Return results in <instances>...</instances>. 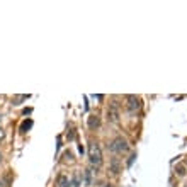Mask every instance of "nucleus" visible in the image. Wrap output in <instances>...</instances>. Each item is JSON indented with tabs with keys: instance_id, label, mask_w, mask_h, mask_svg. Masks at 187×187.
Masks as SVG:
<instances>
[{
	"instance_id": "16",
	"label": "nucleus",
	"mask_w": 187,
	"mask_h": 187,
	"mask_svg": "<svg viewBox=\"0 0 187 187\" xmlns=\"http://www.w3.org/2000/svg\"><path fill=\"white\" fill-rule=\"evenodd\" d=\"M104 187H114V185H112V184H106V185H104Z\"/></svg>"
},
{
	"instance_id": "17",
	"label": "nucleus",
	"mask_w": 187,
	"mask_h": 187,
	"mask_svg": "<svg viewBox=\"0 0 187 187\" xmlns=\"http://www.w3.org/2000/svg\"><path fill=\"white\" fill-rule=\"evenodd\" d=\"M0 121H2V112H0Z\"/></svg>"
},
{
	"instance_id": "9",
	"label": "nucleus",
	"mask_w": 187,
	"mask_h": 187,
	"mask_svg": "<svg viewBox=\"0 0 187 187\" xmlns=\"http://www.w3.org/2000/svg\"><path fill=\"white\" fill-rule=\"evenodd\" d=\"M27 97H29V95H17V97H14V99H12V104H14V106H19L20 102L27 101Z\"/></svg>"
},
{
	"instance_id": "11",
	"label": "nucleus",
	"mask_w": 187,
	"mask_h": 187,
	"mask_svg": "<svg viewBox=\"0 0 187 187\" xmlns=\"http://www.w3.org/2000/svg\"><path fill=\"white\" fill-rule=\"evenodd\" d=\"M175 172H177V175H185V167H184V165H179V167L175 168Z\"/></svg>"
},
{
	"instance_id": "15",
	"label": "nucleus",
	"mask_w": 187,
	"mask_h": 187,
	"mask_svg": "<svg viewBox=\"0 0 187 187\" xmlns=\"http://www.w3.org/2000/svg\"><path fill=\"white\" fill-rule=\"evenodd\" d=\"M3 138H5V131H3L2 128H0V141H2Z\"/></svg>"
},
{
	"instance_id": "13",
	"label": "nucleus",
	"mask_w": 187,
	"mask_h": 187,
	"mask_svg": "<svg viewBox=\"0 0 187 187\" xmlns=\"http://www.w3.org/2000/svg\"><path fill=\"white\" fill-rule=\"evenodd\" d=\"M72 184H73L75 187L80 185V179H78V175H75V177H73V182H72Z\"/></svg>"
},
{
	"instance_id": "10",
	"label": "nucleus",
	"mask_w": 187,
	"mask_h": 187,
	"mask_svg": "<svg viewBox=\"0 0 187 187\" xmlns=\"http://www.w3.org/2000/svg\"><path fill=\"white\" fill-rule=\"evenodd\" d=\"M85 184H87V185L92 184V170H90V168L85 170Z\"/></svg>"
},
{
	"instance_id": "2",
	"label": "nucleus",
	"mask_w": 187,
	"mask_h": 187,
	"mask_svg": "<svg viewBox=\"0 0 187 187\" xmlns=\"http://www.w3.org/2000/svg\"><path fill=\"white\" fill-rule=\"evenodd\" d=\"M109 148H111V151H114V153H126L128 150H129V145H128V141L124 140L123 136H116V138L111 141Z\"/></svg>"
},
{
	"instance_id": "4",
	"label": "nucleus",
	"mask_w": 187,
	"mask_h": 187,
	"mask_svg": "<svg viewBox=\"0 0 187 187\" xmlns=\"http://www.w3.org/2000/svg\"><path fill=\"white\" fill-rule=\"evenodd\" d=\"M126 102H128V111L129 112H136L141 107V101H140V97H136V95H128Z\"/></svg>"
},
{
	"instance_id": "5",
	"label": "nucleus",
	"mask_w": 187,
	"mask_h": 187,
	"mask_svg": "<svg viewBox=\"0 0 187 187\" xmlns=\"http://www.w3.org/2000/svg\"><path fill=\"white\" fill-rule=\"evenodd\" d=\"M109 170L114 175H118L119 172H121V162H119V158H111V162H109Z\"/></svg>"
},
{
	"instance_id": "12",
	"label": "nucleus",
	"mask_w": 187,
	"mask_h": 187,
	"mask_svg": "<svg viewBox=\"0 0 187 187\" xmlns=\"http://www.w3.org/2000/svg\"><path fill=\"white\" fill-rule=\"evenodd\" d=\"M135 158H136V153H131V157H129V158H128V167H131V165H133V162H135Z\"/></svg>"
},
{
	"instance_id": "1",
	"label": "nucleus",
	"mask_w": 187,
	"mask_h": 187,
	"mask_svg": "<svg viewBox=\"0 0 187 187\" xmlns=\"http://www.w3.org/2000/svg\"><path fill=\"white\" fill-rule=\"evenodd\" d=\"M89 158H90V163L95 165V167L102 165V150L97 141H90L89 143Z\"/></svg>"
},
{
	"instance_id": "6",
	"label": "nucleus",
	"mask_w": 187,
	"mask_h": 187,
	"mask_svg": "<svg viewBox=\"0 0 187 187\" xmlns=\"http://www.w3.org/2000/svg\"><path fill=\"white\" fill-rule=\"evenodd\" d=\"M31 128H32V119H26V121H22V124H20L19 131L20 133H27Z\"/></svg>"
},
{
	"instance_id": "7",
	"label": "nucleus",
	"mask_w": 187,
	"mask_h": 187,
	"mask_svg": "<svg viewBox=\"0 0 187 187\" xmlns=\"http://www.w3.org/2000/svg\"><path fill=\"white\" fill-rule=\"evenodd\" d=\"M99 126H101V119H99L97 116H90L89 118V128L94 129V128H99Z\"/></svg>"
},
{
	"instance_id": "8",
	"label": "nucleus",
	"mask_w": 187,
	"mask_h": 187,
	"mask_svg": "<svg viewBox=\"0 0 187 187\" xmlns=\"http://www.w3.org/2000/svg\"><path fill=\"white\" fill-rule=\"evenodd\" d=\"M58 185H60V187H68L70 185L68 177L63 175V173H61V175H58Z\"/></svg>"
},
{
	"instance_id": "18",
	"label": "nucleus",
	"mask_w": 187,
	"mask_h": 187,
	"mask_svg": "<svg viewBox=\"0 0 187 187\" xmlns=\"http://www.w3.org/2000/svg\"><path fill=\"white\" fill-rule=\"evenodd\" d=\"M0 162H2V153H0Z\"/></svg>"
},
{
	"instance_id": "3",
	"label": "nucleus",
	"mask_w": 187,
	"mask_h": 187,
	"mask_svg": "<svg viewBox=\"0 0 187 187\" xmlns=\"http://www.w3.org/2000/svg\"><path fill=\"white\" fill-rule=\"evenodd\" d=\"M107 121L109 123H118L119 121V109H118V104L112 102L107 109Z\"/></svg>"
},
{
	"instance_id": "19",
	"label": "nucleus",
	"mask_w": 187,
	"mask_h": 187,
	"mask_svg": "<svg viewBox=\"0 0 187 187\" xmlns=\"http://www.w3.org/2000/svg\"><path fill=\"white\" fill-rule=\"evenodd\" d=\"M185 187H187V184H185Z\"/></svg>"
},
{
	"instance_id": "14",
	"label": "nucleus",
	"mask_w": 187,
	"mask_h": 187,
	"mask_svg": "<svg viewBox=\"0 0 187 187\" xmlns=\"http://www.w3.org/2000/svg\"><path fill=\"white\" fill-rule=\"evenodd\" d=\"M31 112H32V109H31V107H27V109H24V111H22V114H24V116H27V114H31Z\"/></svg>"
}]
</instances>
